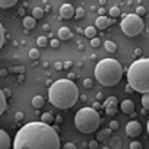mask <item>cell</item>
I'll return each mask as SVG.
<instances>
[{
    "mask_svg": "<svg viewBox=\"0 0 149 149\" xmlns=\"http://www.w3.org/2000/svg\"><path fill=\"white\" fill-rule=\"evenodd\" d=\"M102 149H111V148H110V146H104Z\"/></svg>",
    "mask_w": 149,
    "mask_h": 149,
    "instance_id": "cell-49",
    "label": "cell"
},
{
    "mask_svg": "<svg viewBox=\"0 0 149 149\" xmlns=\"http://www.w3.org/2000/svg\"><path fill=\"white\" fill-rule=\"evenodd\" d=\"M134 15H136V16H139V18L145 16V15H146V8H145V6H142V5H140V6H137V8H136V13H134Z\"/></svg>",
    "mask_w": 149,
    "mask_h": 149,
    "instance_id": "cell-25",
    "label": "cell"
},
{
    "mask_svg": "<svg viewBox=\"0 0 149 149\" xmlns=\"http://www.w3.org/2000/svg\"><path fill=\"white\" fill-rule=\"evenodd\" d=\"M42 29H44V31H50V26H48V25H47V24H45V25H44V26H42Z\"/></svg>",
    "mask_w": 149,
    "mask_h": 149,
    "instance_id": "cell-47",
    "label": "cell"
},
{
    "mask_svg": "<svg viewBox=\"0 0 149 149\" xmlns=\"http://www.w3.org/2000/svg\"><path fill=\"white\" fill-rule=\"evenodd\" d=\"M57 35H58V38H60V40L66 41V40H70L73 34H72V31H70V29H69L67 26H61V28L58 29Z\"/></svg>",
    "mask_w": 149,
    "mask_h": 149,
    "instance_id": "cell-12",
    "label": "cell"
},
{
    "mask_svg": "<svg viewBox=\"0 0 149 149\" xmlns=\"http://www.w3.org/2000/svg\"><path fill=\"white\" fill-rule=\"evenodd\" d=\"M120 108H121V111H123L124 114H133V113H134V102L130 101V100H124V101L121 102Z\"/></svg>",
    "mask_w": 149,
    "mask_h": 149,
    "instance_id": "cell-11",
    "label": "cell"
},
{
    "mask_svg": "<svg viewBox=\"0 0 149 149\" xmlns=\"http://www.w3.org/2000/svg\"><path fill=\"white\" fill-rule=\"evenodd\" d=\"M85 35L88 37V38H95L97 37V28L95 26H88L86 29H85Z\"/></svg>",
    "mask_w": 149,
    "mask_h": 149,
    "instance_id": "cell-21",
    "label": "cell"
},
{
    "mask_svg": "<svg viewBox=\"0 0 149 149\" xmlns=\"http://www.w3.org/2000/svg\"><path fill=\"white\" fill-rule=\"evenodd\" d=\"M13 72H24V69L22 67H15V69H12Z\"/></svg>",
    "mask_w": 149,
    "mask_h": 149,
    "instance_id": "cell-46",
    "label": "cell"
},
{
    "mask_svg": "<svg viewBox=\"0 0 149 149\" xmlns=\"http://www.w3.org/2000/svg\"><path fill=\"white\" fill-rule=\"evenodd\" d=\"M105 114L107 116H116L117 114V108H105Z\"/></svg>",
    "mask_w": 149,
    "mask_h": 149,
    "instance_id": "cell-34",
    "label": "cell"
},
{
    "mask_svg": "<svg viewBox=\"0 0 149 149\" xmlns=\"http://www.w3.org/2000/svg\"><path fill=\"white\" fill-rule=\"evenodd\" d=\"M44 104H45V101H44V98L41 97V95H35L34 98H32V107L34 108H42L44 107Z\"/></svg>",
    "mask_w": 149,
    "mask_h": 149,
    "instance_id": "cell-14",
    "label": "cell"
},
{
    "mask_svg": "<svg viewBox=\"0 0 149 149\" xmlns=\"http://www.w3.org/2000/svg\"><path fill=\"white\" fill-rule=\"evenodd\" d=\"M29 57H31L32 60L38 58V57H40V51H38L37 48H32V50H29Z\"/></svg>",
    "mask_w": 149,
    "mask_h": 149,
    "instance_id": "cell-29",
    "label": "cell"
},
{
    "mask_svg": "<svg viewBox=\"0 0 149 149\" xmlns=\"http://www.w3.org/2000/svg\"><path fill=\"white\" fill-rule=\"evenodd\" d=\"M84 15H85V9L84 8H76V9H74V16H76L78 19L84 18Z\"/></svg>",
    "mask_w": 149,
    "mask_h": 149,
    "instance_id": "cell-28",
    "label": "cell"
},
{
    "mask_svg": "<svg viewBox=\"0 0 149 149\" xmlns=\"http://www.w3.org/2000/svg\"><path fill=\"white\" fill-rule=\"evenodd\" d=\"M104 48H105L107 51H110V53H116V51H117V44H116L114 41L107 40V41L104 42Z\"/></svg>",
    "mask_w": 149,
    "mask_h": 149,
    "instance_id": "cell-19",
    "label": "cell"
},
{
    "mask_svg": "<svg viewBox=\"0 0 149 149\" xmlns=\"http://www.w3.org/2000/svg\"><path fill=\"white\" fill-rule=\"evenodd\" d=\"M67 78H69V81H72V79L74 78V74H73V73H70V74H69V76H67Z\"/></svg>",
    "mask_w": 149,
    "mask_h": 149,
    "instance_id": "cell-48",
    "label": "cell"
},
{
    "mask_svg": "<svg viewBox=\"0 0 149 149\" xmlns=\"http://www.w3.org/2000/svg\"><path fill=\"white\" fill-rule=\"evenodd\" d=\"M60 16L63 19H72L74 16V8L70 5V3H64L61 8H60Z\"/></svg>",
    "mask_w": 149,
    "mask_h": 149,
    "instance_id": "cell-8",
    "label": "cell"
},
{
    "mask_svg": "<svg viewBox=\"0 0 149 149\" xmlns=\"http://www.w3.org/2000/svg\"><path fill=\"white\" fill-rule=\"evenodd\" d=\"M54 121H56V123H58V124H60V123H61V121H63V117H61V116H60V114H58V116H57V117H56V118H54Z\"/></svg>",
    "mask_w": 149,
    "mask_h": 149,
    "instance_id": "cell-43",
    "label": "cell"
},
{
    "mask_svg": "<svg viewBox=\"0 0 149 149\" xmlns=\"http://www.w3.org/2000/svg\"><path fill=\"white\" fill-rule=\"evenodd\" d=\"M124 91H126V92H133V89L130 88V85H126V88H124Z\"/></svg>",
    "mask_w": 149,
    "mask_h": 149,
    "instance_id": "cell-44",
    "label": "cell"
},
{
    "mask_svg": "<svg viewBox=\"0 0 149 149\" xmlns=\"http://www.w3.org/2000/svg\"><path fill=\"white\" fill-rule=\"evenodd\" d=\"M12 146V140H10V136L0 129V149H10Z\"/></svg>",
    "mask_w": 149,
    "mask_h": 149,
    "instance_id": "cell-9",
    "label": "cell"
},
{
    "mask_svg": "<svg viewBox=\"0 0 149 149\" xmlns=\"http://www.w3.org/2000/svg\"><path fill=\"white\" fill-rule=\"evenodd\" d=\"M100 44H101V41H100L97 37L91 40V45H92V47H100Z\"/></svg>",
    "mask_w": 149,
    "mask_h": 149,
    "instance_id": "cell-35",
    "label": "cell"
},
{
    "mask_svg": "<svg viewBox=\"0 0 149 149\" xmlns=\"http://www.w3.org/2000/svg\"><path fill=\"white\" fill-rule=\"evenodd\" d=\"M54 67H56V70H61L63 69V61H56L54 63Z\"/></svg>",
    "mask_w": 149,
    "mask_h": 149,
    "instance_id": "cell-40",
    "label": "cell"
},
{
    "mask_svg": "<svg viewBox=\"0 0 149 149\" xmlns=\"http://www.w3.org/2000/svg\"><path fill=\"white\" fill-rule=\"evenodd\" d=\"M32 18H34L35 21L42 19V18H44V9H42V8H34V9H32Z\"/></svg>",
    "mask_w": 149,
    "mask_h": 149,
    "instance_id": "cell-18",
    "label": "cell"
},
{
    "mask_svg": "<svg viewBox=\"0 0 149 149\" xmlns=\"http://www.w3.org/2000/svg\"><path fill=\"white\" fill-rule=\"evenodd\" d=\"M126 133H127L129 137H136V136H139V134L142 133V124H140L139 121H136V120L129 121V123L126 124Z\"/></svg>",
    "mask_w": 149,
    "mask_h": 149,
    "instance_id": "cell-7",
    "label": "cell"
},
{
    "mask_svg": "<svg viewBox=\"0 0 149 149\" xmlns=\"http://www.w3.org/2000/svg\"><path fill=\"white\" fill-rule=\"evenodd\" d=\"M110 134H111V130H110V129H104V130H101V132H100L98 139H100V140H105Z\"/></svg>",
    "mask_w": 149,
    "mask_h": 149,
    "instance_id": "cell-23",
    "label": "cell"
},
{
    "mask_svg": "<svg viewBox=\"0 0 149 149\" xmlns=\"http://www.w3.org/2000/svg\"><path fill=\"white\" fill-rule=\"evenodd\" d=\"M41 123L48 124V126L54 124V117L51 116V113H42V116H41Z\"/></svg>",
    "mask_w": 149,
    "mask_h": 149,
    "instance_id": "cell-17",
    "label": "cell"
},
{
    "mask_svg": "<svg viewBox=\"0 0 149 149\" xmlns=\"http://www.w3.org/2000/svg\"><path fill=\"white\" fill-rule=\"evenodd\" d=\"M3 44H5V28H3L2 24H0V50H2Z\"/></svg>",
    "mask_w": 149,
    "mask_h": 149,
    "instance_id": "cell-27",
    "label": "cell"
},
{
    "mask_svg": "<svg viewBox=\"0 0 149 149\" xmlns=\"http://www.w3.org/2000/svg\"><path fill=\"white\" fill-rule=\"evenodd\" d=\"M101 124V117L98 111L92 107L81 108L74 116V126L82 133H94Z\"/></svg>",
    "mask_w": 149,
    "mask_h": 149,
    "instance_id": "cell-5",
    "label": "cell"
},
{
    "mask_svg": "<svg viewBox=\"0 0 149 149\" xmlns=\"http://www.w3.org/2000/svg\"><path fill=\"white\" fill-rule=\"evenodd\" d=\"M118 16H120V8L118 6L110 8V19L111 18H118Z\"/></svg>",
    "mask_w": 149,
    "mask_h": 149,
    "instance_id": "cell-22",
    "label": "cell"
},
{
    "mask_svg": "<svg viewBox=\"0 0 149 149\" xmlns=\"http://www.w3.org/2000/svg\"><path fill=\"white\" fill-rule=\"evenodd\" d=\"M16 3H18L16 0H0V8L9 9V8H13Z\"/></svg>",
    "mask_w": 149,
    "mask_h": 149,
    "instance_id": "cell-20",
    "label": "cell"
},
{
    "mask_svg": "<svg viewBox=\"0 0 149 149\" xmlns=\"http://www.w3.org/2000/svg\"><path fill=\"white\" fill-rule=\"evenodd\" d=\"M129 148H130V149H143L142 143H140V142H136V140H134V142H132Z\"/></svg>",
    "mask_w": 149,
    "mask_h": 149,
    "instance_id": "cell-30",
    "label": "cell"
},
{
    "mask_svg": "<svg viewBox=\"0 0 149 149\" xmlns=\"http://www.w3.org/2000/svg\"><path fill=\"white\" fill-rule=\"evenodd\" d=\"M50 45H51L53 48H57V47L60 45V41H58V40H51V41H50Z\"/></svg>",
    "mask_w": 149,
    "mask_h": 149,
    "instance_id": "cell-37",
    "label": "cell"
},
{
    "mask_svg": "<svg viewBox=\"0 0 149 149\" xmlns=\"http://www.w3.org/2000/svg\"><path fill=\"white\" fill-rule=\"evenodd\" d=\"M84 86H85V88H88V89H91V88L94 86L92 79H85V81H84Z\"/></svg>",
    "mask_w": 149,
    "mask_h": 149,
    "instance_id": "cell-33",
    "label": "cell"
},
{
    "mask_svg": "<svg viewBox=\"0 0 149 149\" xmlns=\"http://www.w3.org/2000/svg\"><path fill=\"white\" fill-rule=\"evenodd\" d=\"M92 108H94V110H95V111H98V110H100V108H101V104H100V102H97V101H95V102H94V107H92Z\"/></svg>",
    "mask_w": 149,
    "mask_h": 149,
    "instance_id": "cell-42",
    "label": "cell"
},
{
    "mask_svg": "<svg viewBox=\"0 0 149 149\" xmlns=\"http://www.w3.org/2000/svg\"><path fill=\"white\" fill-rule=\"evenodd\" d=\"M113 145L116 146V149H120V146H121V140H120V139H114V140H113Z\"/></svg>",
    "mask_w": 149,
    "mask_h": 149,
    "instance_id": "cell-39",
    "label": "cell"
},
{
    "mask_svg": "<svg viewBox=\"0 0 149 149\" xmlns=\"http://www.w3.org/2000/svg\"><path fill=\"white\" fill-rule=\"evenodd\" d=\"M2 91H3L5 97H9V95H10V91H9V89H2Z\"/></svg>",
    "mask_w": 149,
    "mask_h": 149,
    "instance_id": "cell-45",
    "label": "cell"
},
{
    "mask_svg": "<svg viewBox=\"0 0 149 149\" xmlns=\"http://www.w3.org/2000/svg\"><path fill=\"white\" fill-rule=\"evenodd\" d=\"M120 28L123 31L124 35L127 37H136L139 35L143 28H145V24H143V19L136 16L134 13H130V15H124V19L121 21L120 24Z\"/></svg>",
    "mask_w": 149,
    "mask_h": 149,
    "instance_id": "cell-6",
    "label": "cell"
},
{
    "mask_svg": "<svg viewBox=\"0 0 149 149\" xmlns=\"http://www.w3.org/2000/svg\"><path fill=\"white\" fill-rule=\"evenodd\" d=\"M6 108H8V101H6V97H5L3 91L0 89V116L6 111Z\"/></svg>",
    "mask_w": 149,
    "mask_h": 149,
    "instance_id": "cell-16",
    "label": "cell"
},
{
    "mask_svg": "<svg viewBox=\"0 0 149 149\" xmlns=\"http://www.w3.org/2000/svg\"><path fill=\"white\" fill-rule=\"evenodd\" d=\"M88 146H89V149H98V142L97 140H91L88 143Z\"/></svg>",
    "mask_w": 149,
    "mask_h": 149,
    "instance_id": "cell-36",
    "label": "cell"
},
{
    "mask_svg": "<svg viewBox=\"0 0 149 149\" xmlns=\"http://www.w3.org/2000/svg\"><path fill=\"white\" fill-rule=\"evenodd\" d=\"M142 105H143V110L148 111V108H149V95L148 94L142 95Z\"/></svg>",
    "mask_w": 149,
    "mask_h": 149,
    "instance_id": "cell-24",
    "label": "cell"
},
{
    "mask_svg": "<svg viewBox=\"0 0 149 149\" xmlns=\"http://www.w3.org/2000/svg\"><path fill=\"white\" fill-rule=\"evenodd\" d=\"M127 85L136 92L148 94L149 92V60L139 58L132 63L127 70Z\"/></svg>",
    "mask_w": 149,
    "mask_h": 149,
    "instance_id": "cell-3",
    "label": "cell"
},
{
    "mask_svg": "<svg viewBox=\"0 0 149 149\" xmlns=\"http://www.w3.org/2000/svg\"><path fill=\"white\" fill-rule=\"evenodd\" d=\"M118 127H120V124H118V121H116V120H113L111 123H110V130L113 132V130H118Z\"/></svg>",
    "mask_w": 149,
    "mask_h": 149,
    "instance_id": "cell-31",
    "label": "cell"
},
{
    "mask_svg": "<svg viewBox=\"0 0 149 149\" xmlns=\"http://www.w3.org/2000/svg\"><path fill=\"white\" fill-rule=\"evenodd\" d=\"M72 67V61H64L63 63V69H70Z\"/></svg>",
    "mask_w": 149,
    "mask_h": 149,
    "instance_id": "cell-41",
    "label": "cell"
},
{
    "mask_svg": "<svg viewBox=\"0 0 149 149\" xmlns=\"http://www.w3.org/2000/svg\"><path fill=\"white\" fill-rule=\"evenodd\" d=\"M13 149H60V136L53 126L31 121L18 130Z\"/></svg>",
    "mask_w": 149,
    "mask_h": 149,
    "instance_id": "cell-1",
    "label": "cell"
},
{
    "mask_svg": "<svg viewBox=\"0 0 149 149\" xmlns=\"http://www.w3.org/2000/svg\"><path fill=\"white\" fill-rule=\"evenodd\" d=\"M117 104H118V101L116 97H108L104 102V108H117Z\"/></svg>",
    "mask_w": 149,
    "mask_h": 149,
    "instance_id": "cell-15",
    "label": "cell"
},
{
    "mask_svg": "<svg viewBox=\"0 0 149 149\" xmlns=\"http://www.w3.org/2000/svg\"><path fill=\"white\" fill-rule=\"evenodd\" d=\"M94 74L102 86H114L123 78V67L114 58H104L95 66Z\"/></svg>",
    "mask_w": 149,
    "mask_h": 149,
    "instance_id": "cell-4",
    "label": "cell"
},
{
    "mask_svg": "<svg viewBox=\"0 0 149 149\" xmlns=\"http://www.w3.org/2000/svg\"><path fill=\"white\" fill-rule=\"evenodd\" d=\"M111 24H113V19L107 18L105 15H104V16H98L97 21H95V28H97V29H105V28H108Z\"/></svg>",
    "mask_w": 149,
    "mask_h": 149,
    "instance_id": "cell-10",
    "label": "cell"
},
{
    "mask_svg": "<svg viewBox=\"0 0 149 149\" xmlns=\"http://www.w3.org/2000/svg\"><path fill=\"white\" fill-rule=\"evenodd\" d=\"M61 149H78V148H76V145H74V143L67 142V143H64V145H63V148H61Z\"/></svg>",
    "mask_w": 149,
    "mask_h": 149,
    "instance_id": "cell-32",
    "label": "cell"
},
{
    "mask_svg": "<svg viewBox=\"0 0 149 149\" xmlns=\"http://www.w3.org/2000/svg\"><path fill=\"white\" fill-rule=\"evenodd\" d=\"M24 117H25V114H24L22 111H18V113H16V116H15V118H16V121H21V120H22Z\"/></svg>",
    "mask_w": 149,
    "mask_h": 149,
    "instance_id": "cell-38",
    "label": "cell"
},
{
    "mask_svg": "<svg viewBox=\"0 0 149 149\" xmlns=\"http://www.w3.org/2000/svg\"><path fill=\"white\" fill-rule=\"evenodd\" d=\"M79 89L73 81L69 79H58L51 84L48 89V100L50 102L61 110L70 108L78 102Z\"/></svg>",
    "mask_w": 149,
    "mask_h": 149,
    "instance_id": "cell-2",
    "label": "cell"
},
{
    "mask_svg": "<svg viewBox=\"0 0 149 149\" xmlns=\"http://www.w3.org/2000/svg\"><path fill=\"white\" fill-rule=\"evenodd\" d=\"M47 44H48L47 37H38L37 38V45L38 47H47Z\"/></svg>",
    "mask_w": 149,
    "mask_h": 149,
    "instance_id": "cell-26",
    "label": "cell"
},
{
    "mask_svg": "<svg viewBox=\"0 0 149 149\" xmlns=\"http://www.w3.org/2000/svg\"><path fill=\"white\" fill-rule=\"evenodd\" d=\"M22 24H24V28L25 29H32L35 25H37V21L32 18V16H25L22 19Z\"/></svg>",
    "mask_w": 149,
    "mask_h": 149,
    "instance_id": "cell-13",
    "label": "cell"
}]
</instances>
